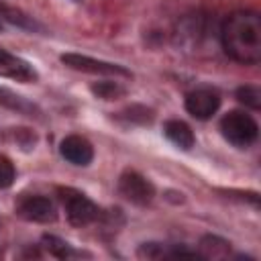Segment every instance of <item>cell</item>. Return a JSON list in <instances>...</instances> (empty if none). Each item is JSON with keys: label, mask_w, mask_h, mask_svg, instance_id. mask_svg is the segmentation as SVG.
Returning <instances> with one entry per match:
<instances>
[{"label": "cell", "mask_w": 261, "mask_h": 261, "mask_svg": "<svg viewBox=\"0 0 261 261\" xmlns=\"http://www.w3.org/2000/svg\"><path fill=\"white\" fill-rule=\"evenodd\" d=\"M14 177H16V171L12 161L6 155H0V190L10 188L14 184Z\"/></svg>", "instance_id": "2e32d148"}, {"label": "cell", "mask_w": 261, "mask_h": 261, "mask_svg": "<svg viewBox=\"0 0 261 261\" xmlns=\"http://www.w3.org/2000/svg\"><path fill=\"white\" fill-rule=\"evenodd\" d=\"M16 214L29 222H53L57 218L55 204L47 196L39 194H24L16 200L14 206Z\"/></svg>", "instance_id": "5b68a950"}, {"label": "cell", "mask_w": 261, "mask_h": 261, "mask_svg": "<svg viewBox=\"0 0 261 261\" xmlns=\"http://www.w3.org/2000/svg\"><path fill=\"white\" fill-rule=\"evenodd\" d=\"M220 133L232 147L247 149L257 141L259 126L251 114L232 110V112L224 114V118L220 120Z\"/></svg>", "instance_id": "7a4b0ae2"}, {"label": "cell", "mask_w": 261, "mask_h": 261, "mask_svg": "<svg viewBox=\"0 0 261 261\" xmlns=\"http://www.w3.org/2000/svg\"><path fill=\"white\" fill-rule=\"evenodd\" d=\"M59 200H61L67 220L73 226H88L100 218L98 206L86 194L73 188H59Z\"/></svg>", "instance_id": "3957f363"}, {"label": "cell", "mask_w": 261, "mask_h": 261, "mask_svg": "<svg viewBox=\"0 0 261 261\" xmlns=\"http://www.w3.org/2000/svg\"><path fill=\"white\" fill-rule=\"evenodd\" d=\"M61 61L75 71H86V73H94V75H112V77H128L130 75V71L118 63L94 59V57L80 55V53H63Z\"/></svg>", "instance_id": "277c9868"}, {"label": "cell", "mask_w": 261, "mask_h": 261, "mask_svg": "<svg viewBox=\"0 0 261 261\" xmlns=\"http://www.w3.org/2000/svg\"><path fill=\"white\" fill-rule=\"evenodd\" d=\"M0 75L8 77V80L22 82V84L37 82V77H39L37 69L29 61H24L22 57H18L2 47H0Z\"/></svg>", "instance_id": "ba28073f"}, {"label": "cell", "mask_w": 261, "mask_h": 261, "mask_svg": "<svg viewBox=\"0 0 261 261\" xmlns=\"http://www.w3.org/2000/svg\"><path fill=\"white\" fill-rule=\"evenodd\" d=\"M220 41L224 53L243 65H255L261 59V16L251 10L232 12L222 29Z\"/></svg>", "instance_id": "6da1fadb"}, {"label": "cell", "mask_w": 261, "mask_h": 261, "mask_svg": "<svg viewBox=\"0 0 261 261\" xmlns=\"http://www.w3.org/2000/svg\"><path fill=\"white\" fill-rule=\"evenodd\" d=\"M59 153L65 161H69L71 165H80V167L90 165L94 159V147L90 145L88 139H84L80 135L65 137L59 145Z\"/></svg>", "instance_id": "9c48e42d"}, {"label": "cell", "mask_w": 261, "mask_h": 261, "mask_svg": "<svg viewBox=\"0 0 261 261\" xmlns=\"http://www.w3.org/2000/svg\"><path fill=\"white\" fill-rule=\"evenodd\" d=\"M92 92L102 100H116V98L124 96V88L118 86L116 82H100V84L92 86Z\"/></svg>", "instance_id": "9a60e30c"}, {"label": "cell", "mask_w": 261, "mask_h": 261, "mask_svg": "<svg viewBox=\"0 0 261 261\" xmlns=\"http://www.w3.org/2000/svg\"><path fill=\"white\" fill-rule=\"evenodd\" d=\"M163 133H165V137H167L175 147H179V149H184V151L192 149L194 143H196V137H194L192 128H190L184 120H175V118H173V120H167L165 126H163Z\"/></svg>", "instance_id": "30bf717a"}, {"label": "cell", "mask_w": 261, "mask_h": 261, "mask_svg": "<svg viewBox=\"0 0 261 261\" xmlns=\"http://www.w3.org/2000/svg\"><path fill=\"white\" fill-rule=\"evenodd\" d=\"M43 247L57 259H69V257H75L77 253L71 249L69 243H65L63 239L59 237H53V234H45L43 237Z\"/></svg>", "instance_id": "8fae6325"}, {"label": "cell", "mask_w": 261, "mask_h": 261, "mask_svg": "<svg viewBox=\"0 0 261 261\" xmlns=\"http://www.w3.org/2000/svg\"><path fill=\"white\" fill-rule=\"evenodd\" d=\"M237 100L247 108L259 110L261 108V90L257 86H241L237 90Z\"/></svg>", "instance_id": "5bb4252c"}, {"label": "cell", "mask_w": 261, "mask_h": 261, "mask_svg": "<svg viewBox=\"0 0 261 261\" xmlns=\"http://www.w3.org/2000/svg\"><path fill=\"white\" fill-rule=\"evenodd\" d=\"M218 106H220V96L216 90L210 88H198L186 96V110L198 120L210 118L218 110Z\"/></svg>", "instance_id": "52a82bcc"}, {"label": "cell", "mask_w": 261, "mask_h": 261, "mask_svg": "<svg viewBox=\"0 0 261 261\" xmlns=\"http://www.w3.org/2000/svg\"><path fill=\"white\" fill-rule=\"evenodd\" d=\"M118 192L128 202L139 204V206L149 204L153 200V196H155L153 184L145 175H141L137 171H124L120 175V179H118Z\"/></svg>", "instance_id": "8992f818"}, {"label": "cell", "mask_w": 261, "mask_h": 261, "mask_svg": "<svg viewBox=\"0 0 261 261\" xmlns=\"http://www.w3.org/2000/svg\"><path fill=\"white\" fill-rule=\"evenodd\" d=\"M0 104H4V106H8V108H12V110H18V112H22V114H33L37 108L31 104V102H27L22 96H18V94H14V92H10V90H6V88H0Z\"/></svg>", "instance_id": "7c38bea8"}, {"label": "cell", "mask_w": 261, "mask_h": 261, "mask_svg": "<svg viewBox=\"0 0 261 261\" xmlns=\"http://www.w3.org/2000/svg\"><path fill=\"white\" fill-rule=\"evenodd\" d=\"M228 253V243L218 237H204L200 243V257H224Z\"/></svg>", "instance_id": "4fadbf2b"}]
</instances>
